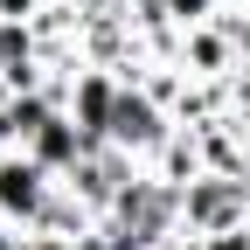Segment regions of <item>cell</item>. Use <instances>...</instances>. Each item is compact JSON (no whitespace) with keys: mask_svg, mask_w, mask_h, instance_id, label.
<instances>
[{"mask_svg":"<svg viewBox=\"0 0 250 250\" xmlns=\"http://www.w3.org/2000/svg\"><path fill=\"white\" fill-rule=\"evenodd\" d=\"M0 250H21V229L14 223H0Z\"/></svg>","mask_w":250,"mask_h":250,"instance_id":"9","label":"cell"},{"mask_svg":"<svg viewBox=\"0 0 250 250\" xmlns=\"http://www.w3.org/2000/svg\"><path fill=\"white\" fill-rule=\"evenodd\" d=\"M21 153H35V160H42V167H49V174L62 181V174H77V167H83V160H90V153H98V146L83 139V125H77L70 111H56V118L42 125V132H35V139L21 146Z\"/></svg>","mask_w":250,"mask_h":250,"instance_id":"5","label":"cell"},{"mask_svg":"<svg viewBox=\"0 0 250 250\" xmlns=\"http://www.w3.org/2000/svg\"><path fill=\"white\" fill-rule=\"evenodd\" d=\"M118 70H98V62H77L70 77H62V111L83 125L90 146H111V111H118Z\"/></svg>","mask_w":250,"mask_h":250,"instance_id":"3","label":"cell"},{"mask_svg":"<svg viewBox=\"0 0 250 250\" xmlns=\"http://www.w3.org/2000/svg\"><path fill=\"white\" fill-rule=\"evenodd\" d=\"M236 42L223 35V21H208V28H188L181 35V49H174V70H188L195 83H229L236 77Z\"/></svg>","mask_w":250,"mask_h":250,"instance_id":"4","label":"cell"},{"mask_svg":"<svg viewBox=\"0 0 250 250\" xmlns=\"http://www.w3.org/2000/svg\"><path fill=\"white\" fill-rule=\"evenodd\" d=\"M167 132H174V111L153 98L146 83H118V111H111V146L118 153H132V160L146 167L153 153L167 146Z\"/></svg>","mask_w":250,"mask_h":250,"instance_id":"2","label":"cell"},{"mask_svg":"<svg viewBox=\"0 0 250 250\" xmlns=\"http://www.w3.org/2000/svg\"><path fill=\"white\" fill-rule=\"evenodd\" d=\"M174 250H250V223H229V229H208V236H174Z\"/></svg>","mask_w":250,"mask_h":250,"instance_id":"6","label":"cell"},{"mask_svg":"<svg viewBox=\"0 0 250 250\" xmlns=\"http://www.w3.org/2000/svg\"><path fill=\"white\" fill-rule=\"evenodd\" d=\"M160 7H167V28L188 35V28H208L215 14H223V0H160Z\"/></svg>","mask_w":250,"mask_h":250,"instance_id":"7","label":"cell"},{"mask_svg":"<svg viewBox=\"0 0 250 250\" xmlns=\"http://www.w3.org/2000/svg\"><path fill=\"white\" fill-rule=\"evenodd\" d=\"M153 250H174V243H153Z\"/></svg>","mask_w":250,"mask_h":250,"instance_id":"10","label":"cell"},{"mask_svg":"<svg viewBox=\"0 0 250 250\" xmlns=\"http://www.w3.org/2000/svg\"><path fill=\"white\" fill-rule=\"evenodd\" d=\"M49 0H0V21H42Z\"/></svg>","mask_w":250,"mask_h":250,"instance_id":"8","label":"cell"},{"mask_svg":"<svg viewBox=\"0 0 250 250\" xmlns=\"http://www.w3.org/2000/svg\"><path fill=\"white\" fill-rule=\"evenodd\" d=\"M56 174L35 160V153H21V146H7L0 153V223H14V229H35L42 215H49V202H56Z\"/></svg>","mask_w":250,"mask_h":250,"instance_id":"1","label":"cell"}]
</instances>
